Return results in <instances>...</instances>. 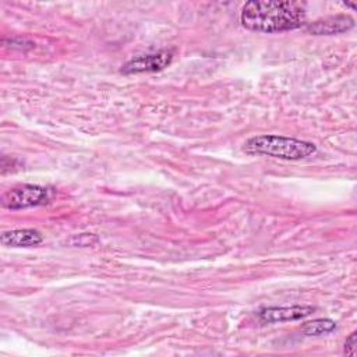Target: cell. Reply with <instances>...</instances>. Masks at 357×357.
Instances as JSON below:
<instances>
[{
    "label": "cell",
    "instance_id": "obj_1",
    "mask_svg": "<svg viewBox=\"0 0 357 357\" xmlns=\"http://www.w3.org/2000/svg\"><path fill=\"white\" fill-rule=\"evenodd\" d=\"M240 22L254 32L291 31L305 22V8L297 1H248L241 7Z\"/></svg>",
    "mask_w": 357,
    "mask_h": 357
},
{
    "label": "cell",
    "instance_id": "obj_2",
    "mask_svg": "<svg viewBox=\"0 0 357 357\" xmlns=\"http://www.w3.org/2000/svg\"><path fill=\"white\" fill-rule=\"evenodd\" d=\"M244 151L251 155H265L284 160L304 159L317 152V146L310 141L283 135H257L244 144Z\"/></svg>",
    "mask_w": 357,
    "mask_h": 357
},
{
    "label": "cell",
    "instance_id": "obj_3",
    "mask_svg": "<svg viewBox=\"0 0 357 357\" xmlns=\"http://www.w3.org/2000/svg\"><path fill=\"white\" fill-rule=\"evenodd\" d=\"M50 201V190L35 184L17 185L1 195V205L7 209H25L45 205Z\"/></svg>",
    "mask_w": 357,
    "mask_h": 357
},
{
    "label": "cell",
    "instance_id": "obj_4",
    "mask_svg": "<svg viewBox=\"0 0 357 357\" xmlns=\"http://www.w3.org/2000/svg\"><path fill=\"white\" fill-rule=\"evenodd\" d=\"M173 60L170 50H159L155 53L138 54L126 61L121 66L123 74H139V73H155L166 68Z\"/></svg>",
    "mask_w": 357,
    "mask_h": 357
},
{
    "label": "cell",
    "instance_id": "obj_5",
    "mask_svg": "<svg viewBox=\"0 0 357 357\" xmlns=\"http://www.w3.org/2000/svg\"><path fill=\"white\" fill-rule=\"evenodd\" d=\"M311 305H286V307H266L259 311V319L262 322H286L305 318L314 312Z\"/></svg>",
    "mask_w": 357,
    "mask_h": 357
},
{
    "label": "cell",
    "instance_id": "obj_6",
    "mask_svg": "<svg viewBox=\"0 0 357 357\" xmlns=\"http://www.w3.org/2000/svg\"><path fill=\"white\" fill-rule=\"evenodd\" d=\"M354 26V20L347 14L332 15L324 20L311 22L307 26V31L312 35H335L342 33Z\"/></svg>",
    "mask_w": 357,
    "mask_h": 357
},
{
    "label": "cell",
    "instance_id": "obj_7",
    "mask_svg": "<svg viewBox=\"0 0 357 357\" xmlns=\"http://www.w3.org/2000/svg\"><path fill=\"white\" fill-rule=\"evenodd\" d=\"M42 241V234L33 229H15L1 234V244L7 247H33Z\"/></svg>",
    "mask_w": 357,
    "mask_h": 357
},
{
    "label": "cell",
    "instance_id": "obj_8",
    "mask_svg": "<svg viewBox=\"0 0 357 357\" xmlns=\"http://www.w3.org/2000/svg\"><path fill=\"white\" fill-rule=\"evenodd\" d=\"M335 328H336L335 321H332L329 318H317V319L305 322L301 326V332L307 336H319V335L332 332Z\"/></svg>",
    "mask_w": 357,
    "mask_h": 357
},
{
    "label": "cell",
    "instance_id": "obj_9",
    "mask_svg": "<svg viewBox=\"0 0 357 357\" xmlns=\"http://www.w3.org/2000/svg\"><path fill=\"white\" fill-rule=\"evenodd\" d=\"M356 344H357V333L353 332L344 342V354L346 356H356Z\"/></svg>",
    "mask_w": 357,
    "mask_h": 357
}]
</instances>
